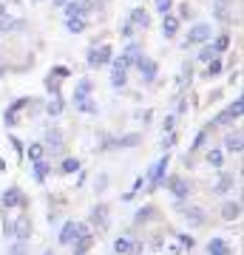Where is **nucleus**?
<instances>
[{"mask_svg": "<svg viewBox=\"0 0 244 255\" xmlns=\"http://www.w3.org/2000/svg\"><path fill=\"white\" fill-rule=\"evenodd\" d=\"M210 26L208 23H196V26L190 28L188 31V40H185V43H182V46L188 48V46H202V43H210Z\"/></svg>", "mask_w": 244, "mask_h": 255, "instance_id": "nucleus-1", "label": "nucleus"}, {"mask_svg": "<svg viewBox=\"0 0 244 255\" xmlns=\"http://www.w3.org/2000/svg\"><path fill=\"white\" fill-rule=\"evenodd\" d=\"M168 164H171V156L165 153L159 162L151 167V173H148V179H151V190H156L159 184H162V179H165V173H168Z\"/></svg>", "mask_w": 244, "mask_h": 255, "instance_id": "nucleus-2", "label": "nucleus"}, {"mask_svg": "<svg viewBox=\"0 0 244 255\" xmlns=\"http://www.w3.org/2000/svg\"><path fill=\"white\" fill-rule=\"evenodd\" d=\"M114 57V48L111 46H100V48H91L88 51V68H100V65H105Z\"/></svg>", "mask_w": 244, "mask_h": 255, "instance_id": "nucleus-3", "label": "nucleus"}, {"mask_svg": "<svg viewBox=\"0 0 244 255\" xmlns=\"http://www.w3.org/2000/svg\"><path fill=\"white\" fill-rule=\"evenodd\" d=\"M136 71H139V80L142 82H154L156 80V63L148 60V57H136Z\"/></svg>", "mask_w": 244, "mask_h": 255, "instance_id": "nucleus-4", "label": "nucleus"}, {"mask_svg": "<svg viewBox=\"0 0 244 255\" xmlns=\"http://www.w3.org/2000/svg\"><path fill=\"white\" fill-rule=\"evenodd\" d=\"M168 187H171V193H173V199L179 201H185L190 196V184H188V179H182V176H173L171 182H168Z\"/></svg>", "mask_w": 244, "mask_h": 255, "instance_id": "nucleus-5", "label": "nucleus"}, {"mask_svg": "<svg viewBox=\"0 0 244 255\" xmlns=\"http://www.w3.org/2000/svg\"><path fill=\"white\" fill-rule=\"evenodd\" d=\"M63 9H65V20L68 17H85L88 9H91V0H68Z\"/></svg>", "mask_w": 244, "mask_h": 255, "instance_id": "nucleus-6", "label": "nucleus"}, {"mask_svg": "<svg viewBox=\"0 0 244 255\" xmlns=\"http://www.w3.org/2000/svg\"><path fill=\"white\" fill-rule=\"evenodd\" d=\"M3 207L11 210V207H26V196H23V190L20 187H9V190L3 193Z\"/></svg>", "mask_w": 244, "mask_h": 255, "instance_id": "nucleus-7", "label": "nucleus"}, {"mask_svg": "<svg viewBox=\"0 0 244 255\" xmlns=\"http://www.w3.org/2000/svg\"><path fill=\"white\" fill-rule=\"evenodd\" d=\"M11 236L17 238V241H28V236H31V219L20 216L17 221H11Z\"/></svg>", "mask_w": 244, "mask_h": 255, "instance_id": "nucleus-8", "label": "nucleus"}, {"mask_svg": "<svg viewBox=\"0 0 244 255\" xmlns=\"http://www.w3.org/2000/svg\"><path fill=\"white\" fill-rule=\"evenodd\" d=\"M26 105H34V100H26V97H23V100H14V102L9 105V111L3 114V122H6V125L11 128L14 122H17V114H20L23 108H26Z\"/></svg>", "mask_w": 244, "mask_h": 255, "instance_id": "nucleus-9", "label": "nucleus"}, {"mask_svg": "<svg viewBox=\"0 0 244 255\" xmlns=\"http://www.w3.org/2000/svg\"><path fill=\"white\" fill-rule=\"evenodd\" d=\"M45 147L51 150V153H60L63 150V133H60V128H45Z\"/></svg>", "mask_w": 244, "mask_h": 255, "instance_id": "nucleus-10", "label": "nucleus"}, {"mask_svg": "<svg viewBox=\"0 0 244 255\" xmlns=\"http://www.w3.org/2000/svg\"><path fill=\"white\" fill-rule=\"evenodd\" d=\"M91 224H94V227L97 230H105L108 227V204H97V207L91 210Z\"/></svg>", "mask_w": 244, "mask_h": 255, "instance_id": "nucleus-11", "label": "nucleus"}, {"mask_svg": "<svg viewBox=\"0 0 244 255\" xmlns=\"http://www.w3.org/2000/svg\"><path fill=\"white\" fill-rule=\"evenodd\" d=\"M213 3V14L219 23H230V9H233V0H210Z\"/></svg>", "mask_w": 244, "mask_h": 255, "instance_id": "nucleus-12", "label": "nucleus"}, {"mask_svg": "<svg viewBox=\"0 0 244 255\" xmlns=\"http://www.w3.org/2000/svg\"><path fill=\"white\" fill-rule=\"evenodd\" d=\"M205 219H208V216H205L202 207H185V221H188L190 227H202Z\"/></svg>", "mask_w": 244, "mask_h": 255, "instance_id": "nucleus-13", "label": "nucleus"}, {"mask_svg": "<svg viewBox=\"0 0 244 255\" xmlns=\"http://www.w3.org/2000/svg\"><path fill=\"white\" fill-rule=\"evenodd\" d=\"M91 91H94V82H91V80H80L77 85H74V105L82 102V100H88Z\"/></svg>", "mask_w": 244, "mask_h": 255, "instance_id": "nucleus-14", "label": "nucleus"}, {"mask_svg": "<svg viewBox=\"0 0 244 255\" xmlns=\"http://www.w3.org/2000/svg\"><path fill=\"white\" fill-rule=\"evenodd\" d=\"M74 238H77V221H65L63 230H60V244L68 247L74 244Z\"/></svg>", "mask_w": 244, "mask_h": 255, "instance_id": "nucleus-15", "label": "nucleus"}, {"mask_svg": "<svg viewBox=\"0 0 244 255\" xmlns=\"http://www.w3.org/2000/svg\"><path fill=\"white\" fill-rule=\"evenodd\" d=\"M239 216H242V204L239 201H225L222 204V219L225 221H236Z\"/></svg>", "mask_w": 244, "mask_h": 255, "instance_id": "nucleus-16", "label": "nucleus"}, {"mask_svg": "<svg viewBox=\"0 0 244 255\" xmlns=\"http://www.w3.org/2000/svg\"><path fill=\"white\" fill-rule=\"evenodd\" d=\"M162 34L165 37H176V34H179V17L165 14V17H162Z\"/></svg>", "mask_w": 244, "mask_h": 255, "instance_id": "nucleus-17", "label": "nucleus"}, {"mask_svg": "<svg viewBox=\"0 0 244 255\" xmlns=\"http://www.w3.org/2000/svg\"><path fill=\"white\" fill-rule=\"evenodd\" d=\"M225 150L227 153H242V133L239 130H233V133L225 136Z\"/></svg>", "mask_w": 244, "mask_h": 255, "instance_id": "nucleus-18", "label": "nucleus"}, {"mask_svg": "<svg viewBox=\"0 0 244 255\" xmlns=\"http://www.w3.org/2000/svg\"><path fill=\"white\" fill-rule=\"evenodd\" d=\"M208 255H230V247H227L225 238H213L208 244Z\"/></svg>", "mask_w": 244, "mask_h": 255, "instance_id": "nucleus-19", "label": "nucleus"}, {"mask_svg": "<svg viewBox=\"0 0 244 255\" xmlns=\"http://www.w3.org/2000/svg\"><path fill=\"white\" fill-rule=\"evenodd\" d=\"M80 170V159H74V156H65L63 162H60V173L63 176H71Z\"/></svg>", "mask_w": 244, "mask_h": 255, "instance_id": "nucleus-20", "label": "nucleus"}, {"mask_svg": "<svg viewBox=\"0 0 244 255\" xmlns=\"http://www.w3.org/2000/svg\"><path fill=\"white\" fill-rule=\"evenodd\" d=\"M128 23H131V26H148V23H151V17H148V11L145 9H134L131 11V17H128Z\"/></svg>", "mask_w": 244, "mask_h": 255, "instance_id": "nucleus-21", "label": "nucleus"}, {"mask_svg": "<svg viewBox=\"0 0 244 255\" xmlns=\"http://www.w3.org/2000/svg\"><path fill=\"white\" fill-rule=\"evenodd\" d=\"M85 26H88V20H85V17H68V20H65V28H68L71 34L85 31Z\"/></svg>", "mask_w": 244, "mask_h": 255, "instance_id": "nucleus-22", "label": "nucleus"}, {"mask_svg": "<svg viewBox=\"0 0 244 255\" xmlns=\"http://www.w3.org/2000/svg\"><path fill=\"white\" fill-rule=\"evenodd\" d=\"M131 241H134V238H128V236L117 238V241H114V253L117 255H131Z\"/></svg>", "mask_w": 244, "mask_h": 255, "instance_id": "nucleus-23", "label": "nucleus"}, {"mask_svg": "<svg viewBox=\"0 0 244 255\" xmlns=\"http://www.w3.org/2000/svg\"><path fill=\"white\" fill-rule=\"evenodd\" d=\"M233 182H236V179H233V173H225V176H222V179L216 182V187H213V193H227L230 187H233Z\"/></svg>", "mask_w": 244, "mask_h": 255, "instance_id": "nucleus-24", "label": "nucleus"}, {"mask_svg": "<svg viewBox=\"0 0 244 255\" xmlns=\"http://www.w3.org/2000/svg\"><path fill=\"white\" fill-rule=\"evenodd\" d=\"M51 173V167H48V162H43V159H40V162H34V179L37 182H45V176Z\"/></svg>", "mask_w": 244, "mask_h": 255, "instance_id": "nucleus-25", "label": "nucleus"}, {"mask_svg": "<svg viewBox=\"0 0 244 255\" xmlns=\"http://www.w3.org/2000/svg\"><path fill=\"white\" fill-rule=\"evenodd\" d=\"M74 111H80V114H97V111H100V108H97V102H94V100H91V97H88V100L77 102V105H74Z\"/></svg>", "mask_w": 244, "mask_h": 255, "instance_id": "nucleus-26", "label": "nucleus"}, {"mask_svg": "<svg viewBox=\"0 0 244 255\" xmlns=\"http://www.w3.org/2000/svg\"><path fill=\"white\" fill-rule=\"evenodd\" d=\"M17 28H23V20H9V14L0 20V31H6V34L9 31H17Z\"/></svg>", "mask_w": 244, "mask_h": 255, "instance_id": "nucleus-27", "label": "nucleus"}, {"mask_svg": "<svg viewBox=\"0 0 244 255\" xmlns=\"http://www.w3.org/2000/svg\"><path fill=\"white\" fill-rule=\"evenodd\" d=\"M6 255H28V241H14V244H9Z\"/></svg>", "mask_w": 244, "mask_h": 255, "instance_id": "nucleus-28", "label": "nucleus"}, {"mask_svg": "<svg viewBox=\"0 0 244 255\" xmlns=\"http://www.w3.org/2000/svg\"><path fill=\"white\" fill-rule=\"evenodd\" d=\"M45 114H48V117H60V114H63V100H60V97H54V100L45 105Z\"/></svg>", "mask_w": 244, "mask_h": 255, "instance_id": "nucleus-29", "label": "nucleus"}, {"mask_svg": "<svg viewBox=\"0 0 244 255\" xmlns=\"http://www.w3.org/2000/svg\"><path fill=\"white\" fill-rule=\"evenodd\" d=\"M227 48H230V34L225 31V34H219V37H216V43H213V51L219 54V51H227Z\"/></svg>", "mask_w": 244, "mask_h": 255, "instance_id": "nucleus-30", "label": "nucleus"}, {"mask_svg": "<svg viewBox=\"0 0 244 255\" xmlns=\"http://www.w3.org/2000/svg\"><path fill=\"white\" fill-rule=\"evenodd\" d=\"M43 153H45V147L40 145V142L28 145V159H31V162H40V159H43Z\"/></svg>", "mask_w": 244, "mask_h": 255, "instance_id": "nucleus-31", "label": "nucleus"}, {"mask_svg": "<svg viewBox=\"0 0 244 255\" xmlns=\"http://www.w3.org/2000/svg\"><path fill=\"white\" fill-rule=\"evenodd\" d=\"M219 71H222V60H219V57H213V60L208 63V68H205V77L210 80V77H216Z\"/></svg>", "mask_w": 244, "mask_h": 255, "instance_id": "nucleus-32", "label": "nucleus"}, {"mask_svg": "<svg viewBox=\"0 0 244 255\" xmlns=\"http://www.w3.org/2000/svg\"><path fill=\"white\" fill-rule=\"evenodd\" d=\"M154 216V207H142V210H136V216H134V221L136 224H145V221Z\"/></svg>", "mask_w": 244, "mask_h": 255, "instance_id": "nucleus-33", "label": "nucleus"}, {"mask_svg": "<svg viewBox=\"0 0 244 255\" xmlns=\"http://www.w3.org/2000/svg\"><path fill=\"white\" fill-rule=\"evenodd\" d=\"M208 162L213 164V167H222V162H225V153L216 147V150H210V153H208Z\"/></svg>", "mask_w": 244, "mask_h": 255, "instance_id": "nucleus-34", "label": "nucleus"}, {"mask_svg": "<svg viewBox=\"0 0 244 255\" xmlns=\"http://www.w3.org/2000/svg\"><path fill=\"white\" fill-rule=\"evenodd\" d=\"M230 122H233V117H230V111H222V114H216V119H213V122H210V125H230Z\"/></svg>", "mask_w": 244, "mask_h": 255, "instance_id": "nucleus-35", "label": "nucleus"}, {"mask_svg": "<svg viewBox=\"0 0 244 255\" xmlns=\"http://www.w3.org/2000/svg\"><path fill=\"white\" fill-rule=\"evenodd\" d=\"M171 6H173V0H156V11H159V14H171Z\"/></svg>", "mask_w": 244, "mask_h": 255, "instance_id": "nucleus-36", "label": "nucleus"}, {"mask_svg": "<svg viewBox=\"0 0 244 255\" xmlns=\"http://www.w3.org/2000/svg\"><path fill=\"white\" fill-rule=\"evenodd\" d=\"M213 57H216V51H213V46H210V48H202V51H199V63H205V65H208L210 60H213Z\"/></svg>", "mask_w": 244, "mask_h": 255, "instance_id": "nucleus-37", "label": "nucleus"}, {"mask_svg": "<svg viewBox=\"0 0 244 255\" xmlns=\"http://www.w3.org/2000/svg\"><path fill=\"white\" fill-rule=\"evenodd\" d=\"M242 105H244V102H242V97H239V100H236L233 102V105H230V108H227V111H230V117H233V119H239V117H242Z\"/></svg>", "mask_w": 244, "mask_h": 255, "instance_id": "nucleus-38", "label": "nucleus"}, {"mask_svg": "<svg viewBox=\"0 0 244 255\" xmlns=\"http://www.w3.org/2000/svg\"><path fill=\"white\" fill-rule=\"evenodd\" d=\"M45 88H48L51 94L60 91V82H57V77H51V74H48V77H45Z\"/></svg>", "mask_w": 244, "mask_h": 255, "instance_id": "nucleus-39", "label": "nucleus"}, {"mask_svg": "<svg viewBox=\"0 0 244 255\" xmlns=\"http://www.w3.org/2000/svg\"><path fill=\"white\" fill-rule=\"evenodd\" d=\"M179 244L185 247V250H193V247H196V241H193V236H188V233H185V236H179Z\"/></svg>", "mask_w": 244, "mask_h": 255, "instance_id": "nucleus-40", "label": "nucleus"}, {"mask_svg": "<svg viewBox=\"0 0 244 255\" xmlns=\"http://www.w3.org/2000/svg\"><path fill=\"white\" fill-rule=\"evenodd\" d=\"M142 250H145L142 241H131V255H142Z\"/></svg>", "mask_w": 244, "mask_h": 255, "instance_id": "nucleus-41", "label": "nucleus"}, {"mask_svg": "<svg viewBox=\"0 0 244 255\" xmlns=\"http://www.w3.org/2000/svg\"><path fill=\"white\" fill-rule=\"evenodd\" d=\"M173 122H176V119H173V117H165L162 128H165V130H168V133H173Z\"/></svg>", "mask_w": 244, "mask_h": 255, "instance_id": "nucleus-42", "label": "nucleus"}, {"mask_svg": "<svg viewBox=\"0 0 244 255\" xmlns=\"http://www.w3.org/2000/svg\"><path fill=\"white\" fill-rule=\"evenodd\" d=\"M205 136H208V130H202L199 136H196V142H193V150H196V147H202V142H205Z\"/></svg>", "mask_w": 244, "mask_h": 255, "instance_id": "nucleus-43", "label": "nucleus"}, {"mask_svg": "<svg viewBox=\"0 0 244 255\" xmlns=\"http://www.w3.org/2000/svg\"><path fill=\"white\" fill-rule=\"evenodd\" d=\"M3 236H6V238L11 236V221H3Z\"/></svg>", "mask_w": 244, "mask_h": 255, "instance_id": "nucleus-44", "label": "nucleus"}, {"mask_svg": "<svg viewBox=\"0 0 244 255\" xmlns=\"http://www.w3.org/2000/svg\"><path fill=\"white\" fill-rule=\"evenodd\" d=\"M179 17H185V20L190 17V6H182V9H179Z\"/></svg>", "mask_w": 244, "mask_h": 255, "instance_id": "nucleus-45", "label": "nucleus"}, {"mask_svg": "<svg viewBox=\"0 0 244 255\" xmlns=\"http://www.w3.org/2000/svg\"><path fill=\"white\" fill-rule=\"evenodd\" d=\"M6 14H9V11H6V3H0V20L6 17Z\"/></svg>", "mask_w": 244, "mask_h": 255, "instance_id": "nucleus-46", "label": "nucleus"}, {"mask_svg": "<svg viewBox=\"0 0 244 255\" xmlns=\"http://www.w3.org/2000/svg\"><path fill=\"white\" fill-rule=\"evenodd\" d=\"M51 3H54V6H65V3H68V0H51Z\"/></svg>", "mask_w": 244, "mask_h": 255, "instance_id": "nucleus-47", "label": "nucleus"}, {"mask_svg": "<svg viewBox=\"0 0 244 255\" xmlns=\"http://www.w3.org/2000/svg\"><path fill=\"white\" fill-rule=\"evenodd\" d=\"M43 255H54V250H45V253Z\"/></svg>", "mask_w": 244, "mask_h": 255, "instance_id": "nucleus-48", "label": "nucleus"}]
</instances>
